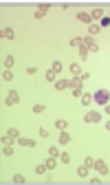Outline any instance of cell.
<instances>
[{
  "label": "cell",
  "mask_w": 110,
  "mask_h": 185,
  "mask_svg": "<svg viewBox=\"0 0 110 185\" xmlns=\"http://www.w3.org/2000/svg\"><path fill=\"white\" fill-rule=\"evenodd\" d=\"M77 20L79 22H84V24H93V18H90V13H77Z\"/></svg>",
  "instance_id": "cell-8"
},
{
  "label": "cell",
  "mask_w": 110,
  "mask_h": 185,
  "mask_svg": "<svg viewBox=\"0 0 110 185\" xmlns=\"http://www.w3.org/2000/svg\"><path fill=\"white\" fill-rule=\"evenodd\" d=\"M44 163H46V168H49V170H53L55 165H57V159H55V156H49V159L44 161Z\"/></svg>",
  "instance_id": "cell-19"
},
{
  "label": "cell",
  "mask_w": 110,
  "mask_h": 185,
  "mask_svg": "<svg viewBox=\"0 0 110 185\" xmlns=\"http://www.w3.org/2000/svg\"><path fill=\"white\" fill-rule=\"evenodd\" d=\"M66 143H70V134L64 130V132L60 134V145H66Z\"/></svg>",
  "instance_id": "cell-15"
},
{
  "label": "cell",
  "mask_w": 110,
  "mask_h": 185,
  "mask_svg": "<svg viewBox=\"0 0 110 185\" xmlns=\"http://www.w3.org/2000/svg\"><path fill=\"white\" fill-rule=\"evenodd\" d=\"M18 145H24V148H33V145H35V141H33V139H26V137H20V139H18Z\"/></svg>",
  "instance_id": "cell-9"
},
{
  "label": "cell",
  "mask_w": 110,
  "mask_h": 185,
  "mask_svg": "<svg viewBox=\"0 0 110 185\" xmlns=\"http://www.w3.org/2000/svg\"><path fill=\"white\" fill-rule=\"evenodd\" d=\"M55 88H57V90L70 88V82H68V79H60V82H55Z\"/></svg>",
  "instance_id": "cell-11"
},
{
  "label": "cell",
  "mask_w": 110,
  "mask_h": 185,
  "mask_svg": "<svg viewBox=\"0 0 110 185\" xmlns=\"http://www.w3.org/2000/svg\"><path fill=\"white\" fill-rule=\"evenodd\" d=\"M88 170H90L88 165H79V168H77V174H79V176H84V179H86V176H88Z\"/></svg>",
  "instance_id": "cell-17"
},
{
  "label": "cell",
  "mask_w": 110,
  "mask_h": 185,
  "mask_svg": "<svg viewBox=\"0 0 110 185\" xmlns=\"http://www.w3.org/2000/svg\"><path fill=\"white\" fill-rule=\"evenodd\" d=\"M93 101H97L99 106H106L108 101H110V92H108L106 88H99L95 95H93Z\"/></svg>",
  "instance_id": "cell-1"
},
{
  "label": "cell",
  "mask_w": 110,
  "mask_h": 185,
  "mask_svg": "<svg viewBox=\"0 0 110 185\" xmlns=\"http://www.w3.org/2000/svg\"><path fill=\"white\" fill-rule=\"evenodd\" d=\"M88 53H90V51L86 49V46H84V44H81V46H79V55H81V58H84V60H86V55H88Z\"/></svg>",
  "instance_id": "cell-31"
},
{
  "label": "cell",
  "mask_w": 110,
  "mask_h": 185,
  "mask_svg": "<svg viewBox=\"0 0 110 185\" xmlns=\"http://www.w3.org/2000/svg\"><path fill=\"white\" fill-rule=\"evenodd\" d=\"M90 18H93V20H101V18H104V11H101V9H95V11L90 13Z\"/></svg>",
  "instance_id": "cell-20"
},
{
  "label": "cell",
  "mask_w": 110,
  "mask_h": 185,
  "mask_svg": "<svg viewBox=\"0 0 110 185\" xmlns=\"http://www.w3.org/2000/svg\"><path fill=\"white\" fill-rule=\"evenodd\" d=\"M84 121L86 124H97V121H101V115H99V113H86Z\"/></svg>",
  "instance_id": "cell-5"
},
{
  "label": "cell",
  "mask_w": 110,
  "mask_h": 185,
  "mask_svg": "<svg viewBox=\"0 0 110 185\" xmlns=\"http://www.w3.org/2000/svg\"><path fill=\"white\" fill-rule=\"evenodd\" d=\"M70 75H75V77H79L81 75V66H79V64H70Z\"/></svg>",
  "instance_id": "cell-14"
},
{
  "label": "cell",
  "mask_w": 110,
  "mask_h": 185,
  "mask_svg": "<svg viewBox=\"0 0 110 185\" xmlns=\"http://www.w3.org/2000/svg\"><path fill=\"white\" fill-rule=\"evenodd\" d=\"M13 62H15V60L11 58V55H7V58H5V68H11V66H13Z\"/></svg>",
  "instance_id": "cell-25"
},
{
  "label": "cell",
  "mask_w": 110,
  "mask_h": 185,
  "mask_svg": "<svg viewBox=\"0 0 110 185\" xmlns=\"http://www.w3.org/2000/svg\"><path fill=\"white\" fill-rule=\"evenodd\" d=\"M81 44H84V38H73V40H70V46H73V49H75V46L79 49Z\"/></svg>",
  "instance_id": "cell-22"
},
{
  "label": "cell",
  "mask_w": 110,
  "mask_h": 185,
  "mask_svg": "<svg viewBox=\"0 0 110 185\" xmlns=\"http://www.w3.org/2000/svg\"><path fill=\"white\" fill-rule=\"evenodd\" d=\"M90 101H93V95H81V104L84 106H88Z\"/></svg>",
  "instance_id": "cell-29"
},
{
  "label": "cell",
  "mask_w": 110,
  "mask_h": 185,
  "mask_svg": "<svg viewBox=\"0 0 110 185\" xmlns=\"http://www.w3.org/2000/svg\"><path fill=\"white\" fill-rule=\"evenodd\" d=\"M55 128H57V130H66V128H68V121H66V119H57V121H55Z\"/></svg>",
  "instance_id": "cell-12"
},
{
  "label": "cell",
  "mask_w": 110,
  "mask_h": 185,
  "mask_svg": "<svg viewBox=\"0 0 110 185\" xmlns=\"http://www.w3.org/2000/svg\"><path fill=\"white\" fill-rule=\"evenodd\" d=\"M104 113H106V115H110V101H108V104L104 106Z\"/></svg>",
  "instance_id": "cell-39"
},
{
  "label": "cell",
  "mask_w": 110,
  "mask_h": 185,
  "mask_svg": "<svg viewBox=\"0 0 110 185\" xmlns=\"http://www.w3.org/2000/svg\"><path fill=\"white\" fill-rule=\"evenodd\" d=\"M7 134L11 137V139H15V141H18V139H20V132H18L15 128H9V130H7Z\"/></svg>",
  "instance_id": "cell-21"
},
{
  "label": "cell",
  "mask_w": 110,
  "mask_h": 185,
  "mask_svg": "<svg viewBox=\"0 0 110 185\" xmlns=\"http://www.w3.org/2000/svg\"><path fill=\"white\" fill-rule=\"evenodd\" d=\"M106 130H110V121H108V124H106Z\"/></svg>",
  "instance_id": "cell-40"
},
{
  "label": "cell",
  "mask_w": 110,
  "mask_h": 185,
  "mask_svg": "<svg viewBox=\"0 0 110 185\" xmlns=\"http://www.w3.org/2000/svg\"><path fill=\"white\" fill-rule=\"evenodd\" d=\"M99 29H101L99 24H90V26H88V35H90V38H93V35H97V33H99Z\"/></svg>",
  "instance_id": "cell-16"
},
{
  "label": "cell",
  "mask_w": 110,
  "mask_h": 185,
  "mask_svg": "<svg viewBox=\"0 0 110 185\" xmlns=\"http://www.w3.org/2000/svg\"><path fill=\"white\" fill-rule=\"evenodd\" d=\"M26 73H29V75H35V73H38V68H35V66H29V68H26Z\"/></svg>",
  "instance_id": "cell-37"
},
{
  "label": "cell",
  "mask_w": 110,
  "mask_h": 185,
  "mask_svg": "<svg viewBox=\"0 0 110 185\" xmlns=\"http://www.w3.org/2000/svg\"><path fill=\"white\" fill-rule=\"evenodd\" d=\"M90 183H93V185H99V183H101V179H97V176H93V179H90Z\"/></svg>",
  "instance_id": "cell-38"
},
{
  "label": "cell",
  "mask_w": 110,
  "mask_h": 185,
  "mask_svg": "<svg viewBox=\"0 0 110 185\" xmlns=\"http://www.w3.org/2000/svg\"><path fill=\"white\" fill-rule=\"evenodd\" d=\"M2 79H5V82H11V79H13L11 68H5V71H2Z\"/></svg>",
  "instance_id": "cell-18"
},
{
  "label": "cell",
  "mask_w": 110,
  "mask_h": 185,
  "mask_svg": "<svg viewBox=\"0 0 110 185\" xmlns=\"http://www.w3.org/2000/svg\"><path fill=\"white\" fill-rule=\"evenodd\" d=\"M0 35H2V40H13V38H15V33H13V29H11V26H5Z\"/></svg>",
  "instance_id": "cell-7"
},
{
  "label": "cell",
  "mask_w": 110,
  "mask_h": 185,
  "mask_svg": "<svg viewBox=\"0 0 110 185\" xmlns=\"http://www.w3.org/2000/svg\"><path fill=\"white\" fill-rule=\"evenodd\" d=\"M13 183H15V185H22V183H26L24 174H15V176H13Z\"/></svg>",
  "instance_id": "cell-23"
},
{
  "label": "cell",
  "mask_w": 110,
  "mask_h": 185,
  "mask_svg": "<svg viewBox=\"0 0 110 185\" xmlns=\"http://www.w3.org/2000/svg\"><path fill=\"white\" fill-rule=\"evenodd\" d=\"M49 156H55V159H57V156H60V150H57L55 145H51V148H49Z\"/></svg>",
  "instance_id": "cell-26"
},
{
  "label": "cell",
  "mask_w": 110,
  "mask_h": 185,
  "mask_svg": "<svg viewBox=\"0 0 110 185\" xmlns=\"http://www.w3.org/2000/svg\"><path fill=\"white\" fill-rule=\"evenodd\" d=\"M2 145H13V139L9 137V134H7V137H2Z\"/></svg>",
  "instance_id": "cell-34"
},
{
  "label": "cell",
  "mask_w": 110,
  "mask_h": 185,
  "mask_svg": "<svg viewBox=\"0 0 110 185\" xmlns=\"http://www.w3.org/2000/svg\"><path fill=\"white\" fill-rule=\"evenodd\" d=\"M95 168H97L99 174H108V165H106V161H101V159L95 161Z\"/></svg>",
  "instance_id": "cell-6"
},
{
  "label": "cell",
  "mask_w": 110,
  "mask_h": 185,
  "mask_svg": "<svg viewBox=\"0 0 110 185\" xmlns=\"http://www.w3.org/2000/svg\"><path fill=\"white\" fill-rule=\"evenodd\" d=\"M2 154H5V156H11V154H13V148H11V145H2Z\"/></svg>",
  "instance_id": "cell-27"
},
{
  "label": "cell",
  "mask_w": 110,
  "mask_h": 185,
  "mask_svg": "<svg viewBox=\"0 0 110 185\" xmlns=\"http://www.w3.org/2000/svg\"><path fill=\"white\" fill-rule=\"evenodd\" d=\"M40 137H42V139L49 137V130H46V128H40Z\"/></svg>",
  "instance_id": "cell-36"
},
{
  "label": "cell",
  "mask_w": 110,
  "mask_h": 185,
  "mask_svg": "<svg viewBox=\"0 0 110 185\" xmlns=\"http://www.w3.org/2000/svg\"><path fill=\"white\" fill-rule=\"evenodd\" d=\"M70 90H73V95H75V97H81V79L79 77H73L70 79Z\"/></svg>",
  "instance_id": "cell-2"
},
{
  "label": "cell",
  "mask_w": 110,
  "mask_h": 185,
  "mask_svg": "<svg viewBox=\"0 0 110 185\" xmlns=\"http://www.w3.org/2000/svg\"><path fill=\"white\" fill-rule=\"evenodd\" d=\"M46 172H49L46 163H40V165H35V174H38V176H42V174H46Z\"/></svg>",
  "instance_id": "cell-13"
},
{
  "label": "cell",
  "mask_w": 110,
  "mask_h": 185,
  "mask_svg": "<svg viewBox=\"0 0 110 185\" xmlns=\"http://www.w3.org/2000/svg\"><path fill=\"white\" fill-rule=\"evenodd\" d=\"M60 161H62V163H70V154H68V152H62V154H60Z\"/></svg>",
  "instance_id": "cell-28"
},
{
  "label": "cell",
  "mask_w": 110,
  "mask_h": 185,
  "mask_svg": "<svg viewBox=\"0 0 110 185\" xmlns=\"http://www.w3.org/2000/svg\"><path fill=\"white\" fill-rule=\"evenodd\" d=\"M18 101H20V95H18V90H9V95H7V99H5V104H7V106H15Z\"/></svg>",
  "instance_id": "cell-3"
},
{
  "label": "cell",
  "mask_w": 110,
  "mask_h": 185,
  "mask_svg": "<svg viewBox=\"0 0 110 185\" xmlns=\"http://www.w3.org/2000/svg\"><path fill=\"white\" fill-rule=\"evenodd\" d=\"M46 11H49V5H42L38 11H35V18H38V20H42V18L46 16Z\"/></svg>",
  "instance_id": "cell-10"
},
{
  "label": "cell",
  "mask_w": 110,
  "mask_h": 185,
  "mask_svg": "<svg viewBox=\"0 0 110 185\" xmlns=\"http://www.w3.org/2000/svg\"><path fill=\"white\" fill-rule=\"evenodd\" d=\"M84 46H86L88 51H93V53H95V51H99V44H97L93 38H90V35H88V38H84Z\"/></svg>",
  "instance_id": "cell-4"
},
{
  "label": "cell",
  "mask_w": 110,
  "mask_h": 185,
  "mask_svg": "<svg viewBox=\"0 0 110 185\" xmlns=\"http://www.w3.org/2000/svg\"><path fill=\"white\" fill-rule=\"evenodd\" d=\"M51 68H53V71L60 75V73H62V64H60V62H53V66H51Z\"/></svg>",
  "instance_id": "cell-33"
},
{
  "label": "cell",
  "mask_w": 110,
  "mask_h": 185,
  "mask_svg": "<svg viewBox=\"0 0 110 185\" xmlns=\"http://www.w3.org/2000/svg\"><path fill=\"white\" fill-rule=\"evenodd\" d=\"M44 110H46V106H44V104H35V106H33V113H35V115L44 113Z\"/></svg>",
  "instance_id": "cell-24"
},
{
  "label": "cell",
  "mask_w": 110,
  "mask_h": 185,
  "mask_svg": "<svg viewBox=\"0 0 110 185\" xmlns=\"http://www.w3.org/2000/svg\"><path fill=\"white\" fill-rule=\"evenodd\" d=\"M55 75H57V73H55V71L51 68V71L46 73V79H49V82H55Z\"/></svg>",
  "instance_id": "cell-35"
},
{
  "label": "cell",
  "mask_w": 110,
  "mask_h": 185,
  "mask_svg": "<svg viewBox=\"0 0 110 185\" xmlns=\"http://www.w3.org/2000/svg\"><path fill=\"white\" fill-rule=\"evenodd\" d=\"M84 165H88V168H95V161H93V156H86V159H84Z\"/></svg>",
  "instance_id": "cell-32"
},
{
  "label": "cell",
  "mask_w": 110,
  "mask_h": 185,
  "mask_svg": "<svg viewBox=\"0 0 110 185\" xmlns=\"http://www.w3.org/2000/svg\"><path fill=\"white\" fill-rule=\"evenodd\" d=\"M99 26H110V18H108V16H104L101 20H99Z\"/></svg>",
  "instance_id": "cell-30"
}]
</instances>
